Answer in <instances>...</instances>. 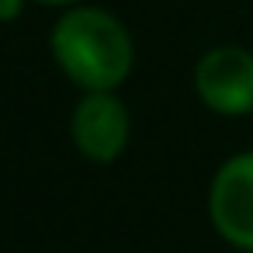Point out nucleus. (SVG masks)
Wrapping results in <instances>:
<instances>
[{"mask_svg": "<svg viewBox=\"0 0 253 253\" xmlns=\"http://www.w3.org/2000/svg\"><path fill=\"white\" fill-rule=\"evenodd\" d=\"M52 56L59 70L84 90H115L135 66L128 28L101 7H73L52 28Z\"/></svg>", "mask_w": 253, "mask_h": 253, "instance_id": "obj_1", "label": "nucleus"}, {"mask_svg": "<svg viewBox=\"0 0 253 253\" xmlns=\"http://www.w3.org/2000/svg\"><path fill=\"white\" fill-rule=\"evenodd\" d=\"M194 90L205 108L225 118L253 111V52L236 45L208 49L194 66Z\"/></svg>", "mask_w": 253, "mask_h": 253, "instance_id": "obj_2", "label": "nucleus"}, {"mask_svg": "<svg viewBox=\"0 0 253 253\" xmlns=\"http://www.w3.org/2000/svg\"><path fill=\"white\" fill-rule=\"evenodd\" d=\"M208 215L229 246L253 253V153H239L218 167L208 191Z\"/></svg>", "mask_w": 253, "mask_h": 253, "instance_id": "obj_3", "label": "nucleus"}, {"mask_svg": "<svg viewBox=\"0 0 253 253\" xmlns=\"http://www.w3.org/2000/svg\"><path fill=\"white\" fill-rule=\"evenodd\" d=\"M70 135H73V146L87 160L111 163V160H118L125 153L128 135H132L128 108L111 90H87L80 97V104L73 108Z\"/></svg>", "mask_w": 253, "mask_h": 253, "instance_id": "obj_4", "label": "nucleus"}, {"mask_svg": "<svg viewBox=\"0 0 253 253\" xmlns=\"http://www.w3.org/2000/svg\"><path fill=\"white\" fill-rule=\"evenodd\" d=\"M25 11V0H0V21H14Z\"/></svg>", "mask_w": 253, "mask_h": 253, "instance_id": "obj_5", "label": "nucleus"}, {"mask_svg": "<svg viewBox=\"0 0 253 253\" xmlns=\"http://www.w3.org/2000/svg\"><path fill=\"white\" fill-rule=\"evenodd\" d=\"M35 4H52V7H66V4H77V0H35Z\"/></svg>", "mask_w": 253, "mask_h": 253, "instance_id": "obj_6", "label": "nucleus"}]
</instances>
